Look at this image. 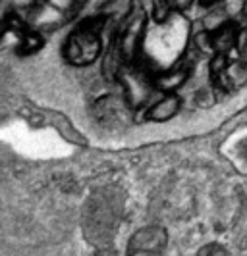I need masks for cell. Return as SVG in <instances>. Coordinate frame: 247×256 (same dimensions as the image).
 Returning <instances> with one entry per match:
<instances>
[{"instance_id":"cell-5","label":"cell","mask_w":247,"mask_h":256,"mask_svg":"<svg viewBox=\"0 0 247 256\" xmlns=\"http://www.w3.org/2000/svg\"><path fill=\"white\" fill-rule=\"evenodd\" d=\"M130 102L120 94H106V96H101L95 106H93V116L99 124H103L106 128H120L124 126L126 122H130V114H131Z\"/></svg>"},{"instance_id":"cell-6","label":"cell","mask_w":247,"mask_h":256,"mask_svg":"<svg viewBox=\"0 0 247 256\" xmlns=\"http://www.w3.org/2000/svg\"><path fill=\"white\" fill-rule=\"evenodd\" d=\"M182 108V98L176 94V92H170V94H162L158 100L149 104L145 118L149 122H156V124H164L170 122L174 116L180 112Z\"/></svg>"},{"instance_id":"cell-9","label":"cell","mask_w":247,"mask_h":256,"mask_svg":"<svg viewBox=\"0 0 247 256\" xmlns=\"http://www.w3.org/2000/svg\"><path fill=\"white\" fill-rule=\"evenodd\" d=\"M35 4V0H2V16L8 18H22L24 14Z\"/></svg>"},{"instance_id":"cell-3","label":"cell","mask_w":247,"mask_h":256,"mask_svg":"<svg viewBox=\"0 0 247 256\" xmlns=\"http://www.w3.org/2000/svg\"><path fill=\"white\" fill-rule=\"evenodd\" d=\"M145 29H147V14L139 6H135L133 12L126 18V22L116 29L112 42L116 44V48L120 50L122 58L126 60V64H133L141 58Z\"/></svg>"},{"instance_id":"cell-1","label":"cell","mask_w":247,"mask_h":256,"mask_svg":"<svg viewBox=\"0 0 247 256\" xmlns=\"http://www.w3.org/2000/svg\"><path fill=\"white\" fill-rule=\"evenodd\" d=\"M108 26L103 14L85 20L74 29L64 42V58L70 64L85 68L103 54V33Z\"/></svg>"},{"instance_id":"cell-4","label":"cell","mask_w":247,"mask_h":256,"mask_svg":"<svg viewBox=\"0 0 247 256\" xmlns=\"http://www.w3.org/2000/svg\"><path fill=\"white\" fill-rule=\"evenodd\" d=\"M168 244V233L160 226H147L135 231L128 243V256H160Z\"/></svg>"},{"instance_id":"cell-7","label":"cell","mask_w":247,"mask_h":256,"mask_svg":"<svg viewBox=\"0 0 247 256\" xmlns=\"http://www.w3.org/2000/svg\"><path fill=\"white\" fill-rule=\"evenodd\" d=\"M187 74H189L187 64L172 66V68H168V70H164V72L156 74L155 76L156 90H158V92H162V94L176 92V90L180 89L183 83L187 81Z\"/></svg>"},{"instance_id":"cell-8","label":"cell","mask_w":247,"mask_h":256,"mask_svg":"<svg viewBox=\"0 0 247 256\" xmlns=\"http://www.w3.org/2000/svg\"><path fill=\"white\" fill-rule=\"evenodd\" d=\"M18 52L24 54V56H31L35 52H39L43 48V33L41 31H35V29H24L20 33V38H18Z\"/></svg>"},{"instance_id":"cell-10","label":"cell","mask_w":247,"mask_h":256,"mask_svg":"<svg viewBox=\"0 0 247 256\" xmlns=\"http://www.w3.org/2000/svg\"><path fill=\"white\" fill-rule=\"evenodd\" d=\"M197 256H226V252L218 244H207L197 252Z\"/></svg>"},{"instance_id":"cell-2","label":"cell","mask_w":247,"mask_h":256,"mask_svg":"<svg viewBox=\"0 0 247 256\" xmlns=\"http://www.w3.org/2000/svg\"><path fill=\"white\" fill-rule=\"evenodd\" d=\"M116 81L120 83L122 96L130 102L131 108L145 106L156 90L155 76H151L149 68L145 64H139V60L124 66Z\"/></svg>"}]
</instances>
